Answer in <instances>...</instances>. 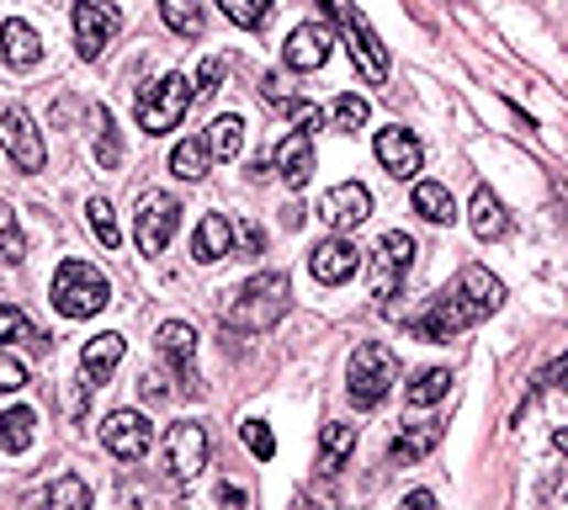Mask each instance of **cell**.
I'll use <instances>...</instances> for the list:
<instances>
[{"mask_svg":"<svg viewBox=\"0 0 568 510\" xmlns=\"http://www.w3.org/2000/svg\"><path fill=\"white\" fill-rule=\"evenodd\" d=\"M372 150H378V160H383V171L393 181H409L419 171V139L409 128H378Z\"/></svg>","mask_w":568,"mask_h":510,"instance_id":"e0dca14e","label":"cell"},{"mask_svg":"<svg viewBox=\"0 0 568 510\" xmlns=\"http://www.w3.org/2000/svg\"><path fill=\"white\" fill-rule=\"evenodd\" d=\"M118 32L122 11L112 0H75V48H80V59H101Z\"/></svg>","mask_w":568,"mask_h":510,"instance_id":"30bf717a","label":"cell"},{"mask_svg":"<svg viewBox=\"0 0 568 510\" xmlns=\"http://www.w3.org/2000/svg\"><path fill=\"white\" fill-rule=\"evenodd\" d=\"M0 144L17 160V171H28V176H37L43 160H48V154H43V139H37V128H32V118L22 107H6V112H0Z\"/></svg>","mask_w":568,"mask_h":510,"instance_id":"7c38bea8","label":"cell"},{"mask_svg":"<svg viewBox=\"0 0 568 510\" xmlns=\"http://www.w3.org/2000/svg\"><path fill=\"white\" fill-rule=\"evenodd\" d=\"M218 11H223L234 28H261L271 17V0H218Z\"/></svg>","mask_w":568,"mask_h":510,"instance_id":"d590c367","label":"cell"},{"mask_svg":"<svg viewBox=\"0 0 568 510\" xmlns=\"http://www.w3.org/2000/svg\"><path fill=\"white\" fill-rule=\"evenodd\" d=\"M287 303H293V282H287L282 271H261V276H250L240 293H234V303L223 308V330L261 335L287 314Z\"/></svg>","mask_w":568,"mask_h":510,"instance_id":"7a4b0ae2","label":"cell"},{"mask_svg":"<svg viewBox=\"0 0 568 510\" xmlns=\"http://www.w3.org/2000/svg\"><path fill=\"white\" fill-rule=\"evenodd\" d=\"M0 43H6V64H11V69L43 64V37H37L28 22H6V28H0Z\"/></svg>","mask_w":568,"mask_h":510,"instance_id":"7402d4cb","label":"cell"},{"mask_svg":"<svg viewBox=\"0 0 568 510\" xmlns=\"http://www.w3.org/2000/svg\"><path fill=\"white\" fill-rule=\"evenodd\" d=\"M192 96H197V90H192V80H186V75H176V69H171V75H160V80H154V86H144V90H139V101H133L139 128H144V133H154V139H160V133H171V128H181L186 107H192Z\"/></svg>","mask_w":568,"mask_h":510,"instance_id":"5b68a950","label":"cell"},{"mask_svg":"<svg viewBox=\"0 0 568 510\" xmlns=\"http://www.w3.org/2000/svg\"><path fill=\"white\" fill-rule=\"evenodd\" d=\"M139 393H150V399H165V378H160V372H144V378H139Z\"/></svg>","mask_w":568,"mask_h":510,"instance_id":"ee69618b","label":"cell"},{"mask_svg":"<svg viewBox=\"0 0 568 510\" xmlns=\"http://www.w3.org/2000/svg\"><path fill=\"white\" fill-rule=\"evenodd\" d=\"M415 213L425 218V224H441V229H447L451 218H457V203H451V192L441 186V181H419L415 186Z\"/></svg>","mask_w":568,"mask_h":510,"instance_id":"484cf974","label":"cell"},{"mask_svg":"<svg viewBox=\"0 0 568 510\" xmlns=\"http://www.w3.org/2000/svg\"><path fill=\"white\" fill-rule=\"evenodd\" d=\"M329 43H335V37H329L325 22H303V28L287 37L282 64H287V69H298V75H314V69L329 59Z\"/></svg>","mask_w":568,"mask_h":510,"instance_id":"ac0fdd59","label":"cell"},{"mask_svg":"<svg viewBox=\"0 0 568 510\" xmlns=\"http://www.w3.org/2000/svg\"><path fill=\"white\" fill-rule=\"evenodd\" d=\"M451 389V372L447 367H425V372H415V383L404 389V399H409V410H430V404H441Z\"/></svg>","mask_w":568,"mask_h":510,"instance_id":"83f0119b","label":"cell"},{"mask_svg":"<svg viewBox=\"0 0 568 510\" xmlns=\"http://www.w3.org/2000/svg\"><path fill=\"white\" fill-rule=\"evenodd\" d=\"M393 383H398V357H393V346L367 340V346L351 351V361H346V393H351L357 410H378V404L393 393Z\"/></svg>","mask_w":568,"mask_h":510,"instance_id":"277c9868","label":"cell"},{"mask_svg":"<svg viewBox=\"0 0 568 510\" xmlns=\"http://www.w3.org/2000/svg\"><path fill=\"white\" fill-rule=\"evenodd\" d=\"M43 510H90V489L80 474H64V479L48 484V495H43Z\"/></svg>","mask_w":568,"mask_h":510,"instance_id":"4dcf8cb0","label":"cell"},{"mask_svg":"<svg viewBox=\"0 0 568 510\" xmlns=\"http://www.w3.org/2000/svg\"><path fill=\"white\" fill-rule=\"evenodd\" d=\"M505 303V287H500V276L483 267H468L457 282H451L441 299L430 303V314L419 319L415 330L425 335V340H451V335H462L468 325H479L483 314H494Z\"/></svg>","mask_w":568,"mask_h":510,"instance_id":"6da1fadb","label":"cell"},{"mask_svg":"<svg viewBox=\"0 0 568 510\" xmlns=\"http://www.w3.org/2000/svg\"><path fill=\"white\" fill-rule=\"evenodd\" d=\"M436 442H441V425H409V431H404V436L389 447V463H393V468H409V463H419V457L436 447Z\"/></svg>","mask_w":568,"mask_h":510,"instance_id":"cb8c5ba5","label":"cell"},{"mask_svg":"<svg viewBox=\"0 0 568 510\" xmlns=\"http://www.w3.org/2000/svg\"><path fill=\"white\" fill-rule=\"evenodd\" d=\"M314 128H319V112H308L293 133H282V139H276V150H271V160H266V171H276L293 192L314 181Z\"/></svg>","mask_w":568,"mask_h":510,"instance_id":"52a82bcc","label":"cell"},{"mask_svg":"<svg viewBox=\"0 0 568 510\" xmlns=\"http://www.w3.org/2000/svg\"><path fill=\"white\" fill-rule=\"evenodd\" d=\"M160 17L176 37H203V22H208L203 0H160Z\"/></svg>","mask_w":568,"mask_h":510,"instance_id":"f1b7e54d","label":"cell"},{"mask_svg":"<svg viewBox=\"0 0 568 510\" xmlns=\"http://www.w3.org/2000/svg\"><path fill=\"white\" fill-rule=\"evenodd\" d=\"M415 267V235L404 229H389L378 250H372V299H393L404 287V276Z\"/></svg>","mask_w":568,"mask_h":510,"instance_id":"9c48e42d","label":"cell"},{"mask_svg":"<svg viewBox=\"0 0 568 510\" xmlns=\"http://www.w3.org/2000/svg\"><path fill=\"white\" fill-rule=\"evenodd\" d=\"M17 335H22V340H37V330L28 325V314H22L17 303H0V340H17Z\"/></svg>","mask_w":568,"mask_h":510,"instance_id":"74e56055","label":"cell"},{"mask_svg":"<svg viewBox=\"0 0 568 510\" xmlns=\"http://www.w3.org/2000/svg\"><path fill=\"white\" fill-rule=\"evenodd\" d=\"M22 256H28V235H22V224H17V208L0 203V267H17Z\"/></svg>","mask_w":568,"mask_h":510,"instance_id":"836d02e7","label":"cell"},{"mask_svg":"<svg viewBox=\"0 0 568 510\" xmlns=\"http://www.w3.org/2000/svg\"><path fill=\"white\" fill-rule=\"evenodd\" d=\"M234 245H240L244 256H261V250H266V235H261V224H234Z\"/></svg>","mask_w":568,"mask_h":510,"instance_id":"f35d334b","label":"cell"},{"mask_svg":"<svg viewBox=\"0 0 568 510\" xmlns=\"http://www.w3.org/2000/svg\"><path fill=\"white\" fill-rule=\"evenodd\" d=\"M208 154L212 160H234V154L244 150V118L240 112H223V118H212V128H208Z\"/></svg>","mask_w":568,"mask_h":510,"instance_id":"d4e9b609","label":"cell"},{"mask_svg":"<svg viewBox=\"0 0 568 510\" xmlns=\"http://www.w3.org/2000/svg\"><path fill=\"white\" fill-rule=\"evenodd\" d=\"M398 510H436V495H430V489H415V495L398 500Z\"/></svg>","mask_w":568,"mask_h":510,"instance_id":"7bdbcfd3","label":"cell"},{"mask_svg":"<svg viewBox=\"0 0 568 510\" xmlns=\"http://www.w3.org/2000/svg\"><path fill=\"white\" fill-rule=\"evenodd\" d=\"M218 506H223V510H244V506H250V495H244V484H229V479L218 484Z\"/></svg>","mask_w":568,"mask_h":510,"instance_id":"b9f144b4","label":"cell"},{"mask_svg":"<svg viewBox=\"0 0 568 510\" xmlns=\"http://www.w3.org/2000/svg\"><path fill=\"white\" fill-rule=\"evenodd\" d=\"M351 447H357V425L329 421L325 436H319V474H340L346 457H351Z\"/></svg>","mask_w":568,"mask_h":510,"instance_id":"603a6c76","label":"cell"},{"mask_svg":"<svg viewBox=\"0 0 568 510\" xmlns=\"http://www.w3.org/2000/svg\"><path fill=\"white\" fill-rule=\"evenodd\" d=\"M468 224H473V235H479V240H505L510 235V213L500 208V197H494L489 186L473 192V203H468Z\"/></svg>","mask_w":568,"mask_h":510,"instance_id":"44dd1931","label":"cell"},{"mask_svg":"<svg viewBox=\"0 0 568 510\" xmlns=\"http://www.w3.org/2000/svg\"><path fill=\"white\" fill-rule=\"evenodd\" d=\"M329 118H335V128H346V133H357L361 122L372 118V107H367V96H357V90H346V96H335V107H329Z\"/></svg>","mask_w":568,"mask_h":510,"instance_id":"e575fe53","label":"cell"},{"mask_svg":"<svg viewBox=\"0 0 568 510\" xmlns=\"http://www.w3.org/2000/svg\"><path fill=\"white\" fill-rule=\"evenodd\" d=\"M181 224V203L171 192H139V203H133V240L144 256H160L171 235H176Z\"/></svg>","mask_w":568,"mask_h":510,"instance_id":"8992f818","label":"cell"},{"mask_svg":"<svg viewBox=\"0 0 568 510\" xmlns=\"http://www.w3.org/2000/svg\"><path fill=\"white\" fill-rule=\"evenodd\" d=\"M192 256L212 267V261H223V256H234V218H223V213H208L203 224H197V235H192Z\"/></svg>","mask_w":568,"mask_h":510,"instance_id":"d6986e66","label":"cell"},{"mask_svg":"<svg viewBox=\"0 0 568 510\" xmlns=\"http://www.w3.org/2000/svg\"><path fill=\"white\" fill-rule=\"evenodd\" d=\"M101 447L112 452V457H122V463L150 457V447H154L150 415H139V410H112V415L101 421Z\"/></svg>","mask_w":568,"mask_h":510,"instance_id":"8fae6325","label":"cell"},{"mask_svg":"<svg viewBox=\"0 0 568 510\" xmlns=\"http://www.w3.org/2000/svg\"><path fill=\"white\" fill-rule=\"evenodd\" d=\"M208 165H212V154L203 139H181L176 150H171V171H176L181 181H203L208 176Z\"/></svg>","mask_w":568,"mask_h":510,"instance_id":"f546056e","label":"cell"},{"mask_svg":"<svg viewBox=\"0 0 568 510\" xmlns=\"http://www.w3.org/2000/svg\"><path fill=\"white\" fill-rule=\"evenodd\" d=\"M86 224H90V235L101 240V250H118V245H122L118 213H112V203H107V197H90V203H86Z\"/></svg>","mask_w":568,"mask_h":510,"instance_id":"d6a6232c","label":"cell"},{"mask_svg":"<svg viewBox=\"0 0 568 510\" xmlns=\"http://www.w3.org/2000/svg\"><path fill=\"white\" fill-rule=\"evenodd\" d=\"M308 271H314V282H325V287H340V282H351L361 271V250L351 240H325L314 245V256H308Z\"/></svg>","mask_w":568,"mask_h":510,"instance_id":"2e32d148","label":"cell"},{"mask_svg":"<svg viewBox=\"0 0 568 510\" xmlns=\"http://www.w3.org/2000/svg\"><path fill=\"white\" fill-rule=\"evenodd\" d=\"M22 383H28V367L0 351V389H22Z\"/></svg>","mask_w":568,"mask_h":510,"instance_id":"60d3db41","label":"cell"},{"mask_svg":"<svg viewBox=\"0 0 568 510\" xmlns=\"http://www.w3.org/2000/svg\"><path fill=\"white\" fill-rule=\"evenodd\" d=\"M32 425H37V415H32L28 404H11V410L0 415V452H6V457L28 452L32 447Z\"/></svg>","mask_w":568,"mask_h":510,"instance_id":"4316f807","label":"cell"},{"mask_svg":"<svg viewBox=\"0 0 568 510\" xmlns=\"http://www.w3.org/2000/svg\"><path fill=\"white\" fill-rule=\"evenodd\" d=\"M154 346H160V357L181 372L186 393H203V378L192 372V357H197V330H192L186 319H165V325H160V335H154Z\"/></svg>","mask_w":568,"mask_h":510,"instance_id":"9a60e30c","label":"cell"},{"mask_svg":"<svg viewBox=\"0 0 568 510\" xmlns=\"http://www.w3.org/2000/svg\"><path fill=\"white\" fill-rule=\"evenodd\" d=\"M118 361H122V335H118V330L90 335V340H86V351H80V372H86L80 383H86V389H96V383H107Z\"/></svg>","mask_w":568,"mask_h":510,"instance_id":"ffe728a7","label":"cell"},{"mask_svg":"<svg viewBox=\"0 0 568 510\" xmlns=\"http://www.w3.org/2000/svg\"><path fill=\"white\" fill-rule=\"evenodd\" d=\"M303 224V208L298 203H287V208H282V229H298Z\"/></svg>","mask_w":568,"mask_h":510,"instance_id":"f6af8a7d","label":"cell"},{"mask_svg":"<svg viewBox=\"0 0 568 510\" xmlns=\"http://www.w3.org/2000/svg\"><path fill=\"white\" fill-rule=\"evenodd\" d=\"M240 431H244V447L255 452L261 463H271V457H276V436H271V425H266V421H244Z\"/></svg>","mask_w":568,"mask_h":510,"instance_id":"8d00e7d4","label":"cell"},{"mask_svg":"<svg viewBox=\"0 0 568 510\" xmlns=\"http://www.w3.org/2000/svg\"><path fill=\"white\" fill-rule=\"evenodd\" d=\"M340 22H346V48H351V64L361 69V80L383 86L389 80V48H383V37L372 32V22L361 17L357 6H340Z\"/></svg>","mask_w":568,"mask_h":510,"instance_id":"ba28073f","label":"cell"},{"mask_svg":"<svg viewBox=\"0 0 568 510\" xmlns=\"http://www.w3.org/2000/svg\"><path fill=\"white\" fill-rule=\"evenodd\" d=\"M48 303L59 308L64 319H90V314H101L112 303V282H107V271L90 267V261H64L54 271Z\"/></svg>","mask_w":568,"mask_h":510,"instance_id":"3957f363","label":"cell"},{"mask_svg":"<svg viewBox=\"0 0 568 510\" xmlns=\"http://www.w3.org/2000/svg\"><path fill=\"white\" fill-rule=\"evenodd\" d=\"M319 218H325L335 235H346V229H357V224L372 218V192L361 181H340V186H329L325 197H319Z\"/></svg>","mask_w":568,"mask_h":510,"instance_id":"4fadbf2b","label":"cell"},{"mask_svg":"<svg viewBox=\"0 0 568 510\" xmlns=\"http://www.w3.org/2000/svg\"><path fill=\"white\" fill-rule=\"evenodd\" d=\"M90 150H96V165H101V171H118L122 165V139H118V122H112L107 107L96 112V144H90Z\"/></svg>","mask_w":568,"mask_h":510,"instance_id":"1f68e13d","label":"cell"},{"mask_svg":"<svg viewBox=\"0 0 568 510\" xmlns=\"http://www.w3.org/2000/svg\"><path fill=\"white\" fill-rule=\"evenodd\" d=\"M218 80H223V59H203V69H197L192 90H197V96H208V90H218Z\"/></svg>","mask_w":568,"mask_h":510,"instance_id":"ab89813d","label":"cell"},{"mask_svg":"<svg viewBox=\"0 0 568 510\" xmlns=\"http://www.w3.org/2000/svg\"><path fill=\"white\" fill-rule=\"evenodd\" d=\"M165 452H171V474L176 479H197L203 468H208V431L197 421H181L171 425V436H165Z\"/></svg>","mask_w":568,"mask_h":510,"instance_id":"5bb4252c","label":"cell"}]
</instances>
